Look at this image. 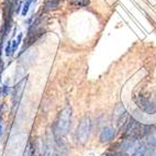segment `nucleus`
<instances>
[{
  "label": "nucleus",
  "instance_id": "obj_1",
  "mask_svg": "<svg viewBox=\"0 0 156 156\" xmlns=\"http://www.w3.org/2000/svg\"><path fill=\"white\" fill-rule=\"evenodd\" d=\"M70 118H72L70 108H65L59 113L58 121H57V132L59 135H65L68 132L70 126Z\"/></svg>",
  "mask_w": 156,
  "mask_h": 156
},
{
  "label": "nucleus",
  "instance_id": "obj_2",
  "mask_svg": "<svg viewBox=\"0 0 156 156\" xmlns=\"http://www.w3.org/2000/svg\"><path fill=\"white\" fill-rule=\"evenodd\" d=\"M90 131H91V121H90V118L89 117L83 118L77 128V139L79 140V142L81 143L86 142L90 135Z\"/></svg>",
  "mask_w": 156,
  "mask_h": 156
},
{
  "label": "nucleus",
  "instance_id": "obj_3",
  "mask_svg": "<svg viewBox=\"0 0 156 156\" xmlns=\"http://www.w3.org/2000/svg\"><path fill=\"white\" fill-rule=\"evenodd\" d=\"M25 84H27V78L20 80L16 86H14V91H13V98H12V101H13V109H16L18 107L20 102V99L22 97L23 90H24Z\"/></svg>",
  "mask_w": 156,
  "mask_h": 156
},
{
  "label": "nucleus",
  "instance_id": "obj_4",
  "mask_svg": "<svg viewBox=\"0 0 156 156\" xmlns=\"http://www.w3.org/2000/svg\"><path fill=\"white\" fill-rule=\"evenodd\" d=\"M135 100H136V103L139 105V107L142 109L143 111H145L146 113H153L154 111L156 110V106L155 103L152 102L150 99L147 98H144V97H137L135 98Z\"/></svg>",
  "mask_w": 156,
  "mask_h": 156
},
{
  "label": "nucleus",
  "instance_id": "obj_5",
  "mask_svg": "<svg viewBox=\"0 0 156 156\" xmlns=\"http://www.w3.org/2000/svg\"><path fill=\"white\" fill-rule=\"evenodd\" d=\"M114 137V130L110 126L103 128V130L100 133V140L101 142H109Z\"/></svg>",
  "mask_w": 156,
  "mask_h": 156
},
{
  "label": "nucleus",
  "instance_id": "obj_6",
  "mask_svg": "<svg viewBox=\"0 0 156 156\" xmlns=\"http://www.w3.org/2000/svg\"><path fill=\"white\" fill-rule=\"evenodd\" d=\"M58 2H59V0H45V2H44L45 10H52V9L57 8Z\"/></svg>",
  "mask_w": 156,
  "mask_h": 156
},
{
  "label": "nucleus",
  "instance_id": "obj_7",
  "mask_svg": "<svg viewBox=\"0 0 156 156\" xmlns=\"http://www.w3.org/2000/svg\"><path fill=\"white\" fill-rule=\"evenodd\" d=\"M72 6L76 7H87L90 3V0H68Z\"/></svg>",
  "mask_w": 156,
  "mask_h": 156
},
{
  "label": "nucleus",
  "instance_id": "obj_8",
  "mask_svg": "<svg viewBox=\"0 0 156 156\" xmlns=\"http://www.w3.org/2000/svg\"><path fill=\"white\" fill-rule=\"evenodd\" d=\"M21 40H22V33H20L19 35H18L17 40H14L13 42H12V44H11V53H12V55L16 53L17 48H19V44H20V42H21Z\"/></svg>",
  "mask_w": 156,
  "mask_h": 156
},
{
  "label": "nucleus",
  "instance_id": "obj_9",
  "mask_svg": "<svg viewBox=\"0 0 156 156\" xmlns=\"http://www.w3.org/2000/svg\"><path fill=\"white\" fill-rule=\"evenodd\" d=\"M32 2H33V0H25L24 2H23V6H22V11H21V13H22V16H27L29 12V9H30L31 5H32Z\"/></svg>",
  "mask_w": 156,
  "mask_h": 156
},
{
  "label": "nucleus",
  "instance_id": "obj_10",
  "mask_svg": "<svg viewBox=\"0 0 156 156\" xmlns=\"http://www.w3.org/2000/svg\"><path fill=\"white\" fill-rule=\"evenodd\" d=\"M147 142L151 146L156 147V132L152 131L150 134H147Z\"/></svg>",
  "mask_w": 156,
  "mask_h": 156
},
{
  "label": "nucleus",
  "instance_id": "obj_11",
  "mask_svg": "<svg viewBox=\"0 0 156 156\" xmlns=\"http://www.w3.org/2000/svg\"><path fill=\"white\" fill-rule=\"evenodd\" d=\"M11 44H12V42H10V41H9V42L7 43V45H6V48H5V54H6L7 56H11L12 55V53H11Z\"/></svg>",
  "mask_w": 156,
  "mask_h": 156
},
{
  "label": "nucleus",
  "instance_id": "obj_12",
  "mask_svg": "<svg viewBox=\"0 0 156 156\" xmlns=\"http://www.w3.org/2000/svg\"><path fill=\"white\" fill-rule=\"evenodd\" d=\"M9 90H10V88H9L8 86H7V85H5V86L2 87V95H8L9 94Z\"/></svg>",
  "mask_w": 156,
  "mask_h": 156
},
{
  "label": "nucleus",
  "instance_id": "obj_13",
  "mask_svg": "<svg viewBox=\"0 0 156 156\" xmlns=\"http://www.w3.org/2000/svg\"><path fill=\"white\" fill-rule=\"evenodd\" d=\"M1 134H2V126L0 124V136H1Z\"/></svg>",
  "mask_w": 156,
  "mask_h": 156
},
{
  "label": "nucleus",
  "instance_id": "obj_14",
  "mask_svg": "<svg viewBox=\"0 0 156 156\" xmlns=\"http://www.w3.org/2000/svg\"><path fill=\"white\" fill-rule=\"evenodd\" d=\"M0 121H1V118H0Z\"/></svg>",
  "mask_w": 156,
  "mask_h": 156
}]
</instances>
